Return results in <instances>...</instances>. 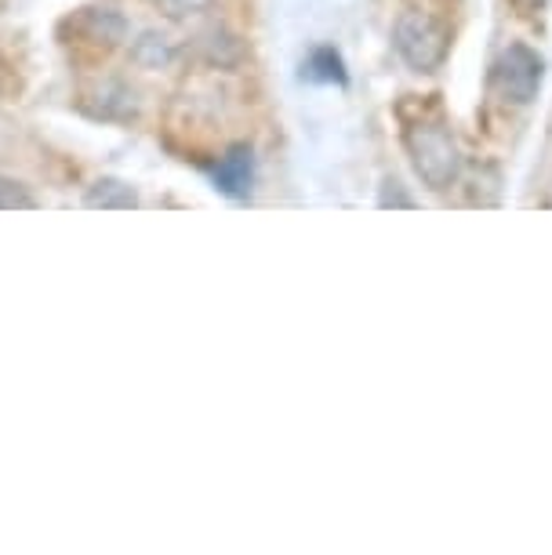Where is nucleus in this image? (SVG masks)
Masks as SVG:
<instances>
[{"instance_id": "obj_1", "label": "nucleus", "mask_w": 552, "mask_h": 555, "mask_svg": "<svg viewBox=\"0 0 552 555\" xmlns=\"http://www.w3.org/2000/svg\"><path fill=\"white\" fill-rule=\"evenodd\" d=\"M408 150H411L414 171H419V178L429 185V190L444 193L458 178L462 156H458L454 139L440 128V124H414L408 131Z\"/></svg>"}, {"instance_id": "obj_2", "label": "nucleus", "mask_w": 552, "mask_h": 555, "mask_svg": "<svg viewBox=\"0 0 552 555\" xmlns=\"http://www.w3.org/2000/svg\"><path fill=\"white\" fill-rule=\"evenodd\" d=\"M393 44L397 55L408 62L414 73H433L440 69L447 59V34L433 15L425 12H403L393 26Z\"/></svg>"}, {"instance_id": "obj_3", "label": "nucleus", "mask_w": 552, "mask_h": 555, "mask_svg": "<svg viewBox=\"0 0 552 555\" xmlns=\"http://www.w3.org/2000/svg\"><path fill=\"white\" fill-rule=\"evenodd\" d=\"M498 88L509 102L527 106L541 88V59L527 44H509L498 62Z\"/></svg>"}, {"instance_id": "obj_4", "label": "nucleus", "mask_w": 552, "mask_h": 555, "mask_svg": "<svg viewBox=\"0 0 552 555\" xmlns=\"http://www.w3.org/2000/svg\"><path fill=\"white\" fill-rule=\"evenodd\" d=\"M85 106L102 120H134L139 117V99L124 80H102L85 95Z\"/></svg>"}, {"instance_id": "obj_5", "label": "nucleus", "mask_w": 552, "mask_h": 555, "mask_svg": "<svg viewBox=\"0 0 552 555\" xmlns=\"http://www.w3.org/2000/svg\"><path fill=\"white\" fill-rule=\"evenodd\" d=\"M215 182H218V190L229 193V196H247V193H252V182H255L252 150H247V145L229 150L215 167Z\"/></svg>"}, {"instance_id": "obj_6", "label": "nucleus", "mask_w": 552, "mask_h": 555, "mask_svg": "<svg viewBox=\"0 0 552 555\" xmlns=\"http://www.w3.org/2000/svg\"><path fill=\"white\" fill-rule=\"evenodd\" d=\"M175 59H179V44L161 29H142L131 40V62L139 69H171Z\"/></svg>"}, {"instance_id": "obj_7", "label": "nucleus", "mask_w": 552, "mask_h": 555, "mask_svg": "<svg viewBox=\"0 0 552 555\" xmlns=\"http://www.w3.org/2000/svg\"><path fill=\"white\" fill-rule=\"evenodd\" d=\"M80 34H85L91 44L102 48H117L120 40H128V18L113 8H88L80 15Z\"/></svg>"}, {"instance_id": "obj_8", "label": "nucleus", "mask_w": 552, "mask_h": 555, "mask_svg": "<svg viewBox=\"0 0 552 555\" xmlns=\"http://www.w3.org/2000/svg\"><path fill=\"white\" fill-rule=\"evenodd\" d=\"M85 207L91 211H131V207H139V196L120 178H99L85 193Z\"/></svg>"}, {"instance_id": "obj_9", "label": "nucleus", "mask_w": 552, "mask_h": 555, "mask_svg": "<svg viewBox=\"0 0 552 555\" xmlns=\"http://www.w3.org/2000/svg\"><path fill=\"white\" fill-rule=\"evenodd\" d=\"M301 77H306V80H328V83H346V73H342L338 51L317 48V51L309 55L306 66H301Z\"/></svg>"}, {"instance_id": "obj_10", "label": "nucleus", "mask_w": 552, "mask_h": 555, "mask_svg": "<svg viewBox=\"0 0 552 555\" xmlns=\"http://www.w3.org/2000/svg\"><path fill=\"white\" fill-rule=\"evenodd\" d=\"M0 211H37V196L23 182L0 175Z\"/></svg>"}, {"instance_id": "obj_11", "label": "nucleus", "mask_w": 552, "mask_h": 555, "mask_svg": "<svg viewBox=\"0 0 552 555\" xmlns=\"http://www.w3.org/2000/svg\"><path fill=\"white\" fill-rule=\"evenodd\" d=\"M168 18H193V15H204L211 12L215 0H153Z\"/></svg>"}]
</instances>
